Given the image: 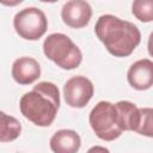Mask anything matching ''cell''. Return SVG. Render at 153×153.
Segmentation results:
<instances>
[{"label": "cell", "mask_w": 153, "mask_h": 153, "mask_svg": "<svg viewBox=\"0 0 153 153\" xmlns=\"http://www.w3.org/2000/svg\"><path fill=\"white\" fill-rule=\"evenodd\" d=\"M96 36L116 57L129 56L141 42V32L131 22L114 14H103L94 25Z\"/></svg>", "instance_id": "6da1fadb"}, {"label": "cell", "mask_w": 153, "mask_h": 153, "mask_svg": "<svg viewBox=\"0 0 153 153\" xmlns=\"http://www.w3.org/2000/svg\"><path fill=\"white\" fill-rule=\"evenodd\" d=\"M60 108V91L54 82L41 81L19 100L22 115L38 127H49Z\"/></svg>", "instance_id": "7a4b0ae2"}, {"label": "cell", "mask_w": 153, "mask_h": 153, "mask_svg": "<svg viewBox=\"0 0 153 153\" xmlns=\"http://www.w3.org/2000/svg\"><path fill=\"white\" fill-rule=\"evenodd\" d=\"M43 53L57 67L62 69H74L82 60L79 47L65 33L55 32L49 35L43 42Z\"/></svg>", "instance_id": "3957f363"}, {"label": "cell", "mask_w": 153, "mask_h": 153, "mask_svg": "<svg viewBox=\"0 0 153 153\" xmlns=\"http://www.w3.org/2000/svg\"><path fill=\"white\" fill-rule=\"evenodd\" d=\"M88 122L94 134L104 141H114L122 135L118 126L115 104L102 100L93 106L88 115Z\"/></svg>", "instance_id": "277c9868"}, {"label": "cell", "mask_w": 153, "mask_h": 153, "mask_svg": "<svg viewBox=\"0 0 153 153\" xmlns=\"http://www.w3.org/2000/svg\"><path fill=\"white\" fill-rule=\"evenodd\" d=\"M13 26L22 38L36 41L47 32L48 19L42 10L37 7H26L14 16Z\"/></svg>", "instance_id": "5b68a950"}, {"label": "cell", "mask_w": 153, "mask_h": 153, "mask_svg": "<svg viewBox=\"0 0 153 153\" xmlns=\"http://www.w3.org/2000/svg\"><path fill=\"white\" fill-rule=\"evenodd\" d=\"M94 87L90 79L82 75H75L68 79L63 85V97L67 105L72 108H84L93 97Z\"/></svg>", "instance_id": "8992f818"}, {"label": "cell", "mask_w": 153, "mask_h": 153, "mask_svg": "<svg viewBox=\"0 0 153 153\" xmlns=\"http://www.w3.org/2000/svg\"><path fill=\"white\" fill-rule=\"evenodd\" d=\"M92 17V8L87 1L71 0L67 1L61 10V18L63 23L73 29H81L86 26Z\"/></svg>", "instance_id": "52a82bcc"}, {"label": "cell", "mask_w": 153, "mask_h": 153, "mask_svg": "<svg viewBox=\"0 0 153 153\" xmlns=\"http://www.w3.org/2000/svg\"><path fill=\"white\" fill-rule=\"evenodd\" d=\"M129 85L137 90L145 91L153 86V61L149 59H141L134 62L127 73Z\"/></svg>", "instance_id": "ba28073f"}, {"label": "cell", "mask_w": 153, "mask_h": 153, "mask_svg": "<svg viewBox=\"0 0 153 153\" xmlns=\"http://www.w3.org/2000/svg\"><path fill=\"white\" fill-rule=\"evenodd\" d=\"M11 73L16 82L20 85H30L39 78L41 66L33 57L22 56L13 62Z\"/></svg>", "instance_id": "9c48e42d"}, {"label": "cell", "mask_w": 153, "mask_h": 153, "mask_svg": "<svg viewBox=\"0 0 153 153\" xmlns=\"http://www.w3.org/2000/svg\"><path fill=\"white\" fill-rule=\"evenodd\" d=\"M49 146L54 153H76L81 146V139L75 130L60 129L51 136Z\"/></svg>", "instance_id": "30bf717a"}, {"label": "cell", "mask_w": 153, "mask_h": 153, "mask_svg": "<svg viewBox=\"0 0 153 153\" xmlns=\"http://www.w3.org/2000/svg\"><path fill=\"white\" fill-rule=\"evenodd\" d=\"M115 106L118 126L122 131H136L141 120L140 109L129 100H120L115 104Z\"/></svg>", "instance_id": "8fae6325"}, {"label": "cell", "mask_w": 153, "mask_h": 153, "mask_svg": "<svg viewBox=\"0 0 153 153\" xmlns=\"http://www.w3.org/2000/svg\"><path fill=\"white\" fill-rule=\"evenodd\" d=\"M0 141L10 142L16 140L22 131V126L19 121L5 112L0 114Z\"/></svg>", "instance_id": "7c38bea8"}, {"label": "cell", "mask_w": 153, "mask_h": 153, "mask_svg": "<svg viewBox=\"0 0 153 153\" xmlns=\"http://www.w3.org/2000/svg\"><path fill=\"white\" fill-rule=\"evenodd\" d=\"M131 12L142 23L153 22V0H135L131 5Z\"/></svg>", "instance_id": "4fadbf2b"}, {"label": "cell", "mask_w": 153, "mask_h": 153, "mask_svg": "<svg viewBox=\"0 0 153 153\" xmlns=\"http://www.w3.org/2000/svg\"><path fill=\"white\" fill-rule=\"evenodd\" d=\"M140 115L141 120L136 133L143 136L153 137V108H141Z\"/></svg>", "instance_id": "5bb4252c"}, {"label": "cell", "mask_w": 153, "mask_h": 153, "mask_svg": "<svg viewBox=\"0 0 153 153\" xmlns=\"http://www.w3.org/2000/svg\"><path fill=\"white\" fill-rule=\"evenodd\" d=\"M86 153H110V151L103 146H93Z\"/></svg>", "instance_id": "9a60e30c"}, {"label": "cell", "mask_w": 153, "mask_h": 153, "mask_svg": "<svg viewBox=\"0 0 153 153\" xmlns=\"http://www.w3.org/2000/svg\"><path fill=\"white\" fill-rule=\"evenodd\" d=\"M147 48H148V54L153 57V31L151 32L149 37H148V44H147Z\"/></svg>", "instance_id": "2e32d148"}]
</instances>
